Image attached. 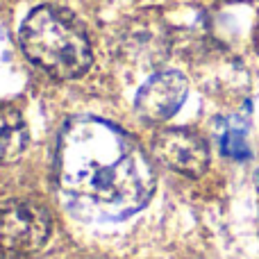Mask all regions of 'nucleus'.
Returning a JSON list of instances; mask_svg holds the SVG:
<instances>
[{"mask_svg": "<svg viewBox=\"0 0 259 259\" xmlns=\"http://www.w3.org/2000/svg\"><path fill=\"white\" fill-rule=\"evenodd\" d=\"M59 191L82 219L121 221L155 193V168L125 130L96 116L64 125L55 152Z\"/></svg>", "mask_w": 259, "mask_h": 259, "instance_id": "obj_1", "label": "nucleus"}, {"mask_svg": "<svg viewBox=\"0 0 259 259\" xmlns=\"http://www.w3.org/2000/svg\"><path fill=\"white\" fill-rule=\"evenodd\" d=\"M21 46L36 66L57 80H75L94 62L82 23L71 12L53 5L27 14L21 25Z\"/></svg>", "mask_w": 259, "mask_h": 259, "instance_id": "obj_2", "label": "nucleus"}, {"mask_svg": "<svg viewBox=\"0 0 259 259\" xmlns=\"http://www.w3.org/2000/svg\"><path fill=\"white\" fill-rule=\"evenodd\" d=\"M53 219L41 205L9 200L0 205V252L12 257L34 255L46 246Z\"/></svg>", "mask_w": 259, "mask_h": 259, "instance_id": "obj_3", "label": "nucleus"}, {"mask_svg": "<svg viewBox=\"0 0 259 259\" xmlns=\"http://www.w3.org/2000/svg\"><path fill=\"white\" fill-rule=\"evenodd\" d=\"M152 152L164 166L187 178H200L209 166V148L205 139L187 127L159 130L152 137Z\"/></svg>", "mask_w": 259, "mask_h": 259, "instance_id": "obj_4", "label": "nucleus"}, {"mask_svg": "<svg viewBox=\"0 0 259 259\" xmlns=\"http://www.w3.org/2000/svg\"><path fill=\"white\" fill-rule=\"evenodd\" d=\"M189 84L182 73L164 71L152 75L137 94V114L148 123H164L182 107Z\"/></svg>", "mask_w": 259, "mask_h": 259, "instance_id": "obj_5", "label": "nucleus"}, {"mask_svg": "<svg viewBox=\"0 0 259 259\" xmlns=\"http://www.w3.org/2000/svg\"><path fill=\"white\" fill-rule=\"evenodd\" d=\"M27 125L21 112L9 105H0V161H16L25 152Z\"/></svg>", "mask_w": 259, "mask_h": 259, "instance_id": "obj_6", "label": "nucleus"}, {"mask_svg": "<svg viewBox=\"0 0 259 259\" xmlns=\"http://www.w3.org/2000/svg\"><path fill=\"white\" fill-rule=\"evenodd\" d=\"M219 141H221L223 155L232 157V159H248V157H250L246 127L239 125V123L232 121V118L219 121Z\"/></svg>", "mask_w": 259, "mask_h": 259, "instance_id": "obj_7", "label": "nucleus"}]
</instances>
